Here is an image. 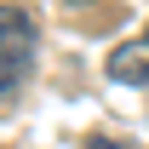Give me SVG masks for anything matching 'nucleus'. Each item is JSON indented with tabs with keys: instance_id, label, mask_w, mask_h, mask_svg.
I'll return each instance as SVG.
<instances>
[{
	"instance_id": "7ed1b4c3",
	"label": "nucleus",
	"mask_w": 149,
	"mask_h": 149,
	"mask_svg": "<svg viewBox=\"0 0 149 149\" xmlns=\"http://www.w3.org/2000/svg\"><path fill=\"white\" fill-rule=\"evenodd\" d=\"M86 149H126V143H120V138H92Z\"/></svg>"
},
{
	"instance_id": "f257e3e1",
	"label": "nucleus",
	"mask_w": 149,
	"mask_h": 149,
	"mask_svg": "<svg viewBox=\"0 0 149 149\" xmlns=\"http://www.w3.org/2000/svg\"><path fill=\"white\" fill-rule=\"evenodd\" d=\"M35 46H40V29L23 6H0V103H12L23 92V80L35 69Z\"/></svg>"
},
{
	"instance_id": "f03ea898",
	"label": "nucleus",
	"mask_w": 149,
	"mask_h": 149,
	"mask_svg": "<svg viewBox=\"0 0 149 149\" xmlns=\"http://www.w3.org/2000/svg\"><path fill=\"white\" fill-rule=\"evenodd\" d=\"M109 80H126V86H149V29L143 35L120 40L109 52Z\"/></svg>"
}]
</instances>
